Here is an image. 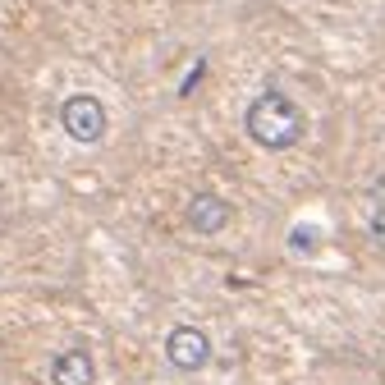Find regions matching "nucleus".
Returning a JSON list of instances; mask_svg holds the SVG:
<instances>
[{"instance_id":"f257e3e1","label":"nucleus","mask_w":385,"mask_h":385,"mask_svg":"<svg viewBox=\"0 0 385 385\" xmlns=\"http://www.w3.org/2000/svg\"><path fill=\"white\" fill-rule=\"evenodd\" d=\"M243 129L248 138L257 142L262 152H293L298 142L308 138V115L280 88H266L262 96H252L243 110Z\"/></svg>"},{"instance_id":"f03ea898","label":"nucleus","mask_w":385,"mask_h":385,"mask_svg":"<svg viewBox=\"0 0 385 385\" xmlns=\"http://www.w3.org/2000/svg\"><path fill=\"white\" fill-rule=\"evenodd\" d=\"M60 129L78 147H96V142L106 138L110 129V115H106V101L92 92H69L60 101Z\"/></svg>"},{"instance_id":"7ed1b4c3","label":"nucleus","mask_w":385,"mask_h":385,"mask_svg":"<svg viewBox=\"0 0 385 385\" xmlns=\"http://www.w3.org/2000/svg\"><path fill=\"white\" fill-rule=\"evenodd\" d=\"M211 358H216V344H211V335H207L202 326H193V321L170 326L165 362L179 371V376H198V371H207V367H211Z\"/></svg>"},{"instance_id":"20e7f679","label":"nucleus","mask_w":385,"mask_h":385,"mask_svg":"<svg viewBox=\"0 0 385 385\" xmlns=\"http://www.w3.org/2000/svg\"><path fill=\"white\" fill-rule=\"evenodd\" d=\"M230 220H234V207L220 193H193L188 198V207H184V225L193 234H202V239H216V234H225L230 230Z\"/></svg>"},{"instance_id":"39448f33","label":"nucleus","mask_w":385,"mask_h":385,"mask_svg":"<svg viewBox=\"0 0 385 385\" xmlns=\"http://www.w3.org/2000/svg\"><path fill=\"white\" fill-rule=\"evenodd\" d=\"M51 385H96V358L92 349H83V344H74V349H60V354L51 358Z\"/></svg>"},{"instance_id":"423d86ee","label":"nucleus","mask_w":385,"mask_h":385,"mask_svg":"<svg viewBox=\"0 0 385 385\" xmlns=\"http://www.w3.org/2000/svg\"><path fill=\"white\" fill-rule=\"evenodd\" d=\"M367 234H371V243H376V248H385V207H376V211H371Z\"/></svg>"}]
</instances>
